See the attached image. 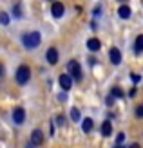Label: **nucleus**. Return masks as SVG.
<instances>
[{"label": "nucleus", "mask_w": 143, "mask_h": 148, "mask_svg": "<svg viewBox=\"0 0 143 148\" xmlns=\"http://www.w3.org/2000/svg\"><path fill=\"white\" fill-rule=\"evenodd\" d=\"M112 96H114V98H122V96H123V92H122V88H118V87H114V88H112Z\"/></svg>", "instance_id": "obj_18"}, {"label": "nucleus", "mask_w": 143, "mask_h": 148, "mask_svg": "<svg viewBox=\"0 0 143 148\" xmlns=\"http://www.w3.org/2000/svg\"><path fill=\"white\" fill-rule=\"evenodd\" d=\"M58 81H60V87H62L64 90H69L71 85H73V76H69V74H60Z\"/></svg>", "instance_id": "obj_4"}, {"label": "nucleus", "mask_w": 143, "mask_h": 148, "mask_svg": "<svg viewBox=\"0 0 143 148\" xmlns=\"http://www.w3.org/2000/svg\"><path fill=\"white\" fill-rule=\"evenodd\" d=\"M22 42H24V47H27V49H36V47L40 45V33H36V31L26 33L24 38H22Z\"/></svg>", "instance_id": "obj_1"}, {"label": "nucleus", "mask_w": 143, "mask_h": 148, "mask_svg": "<svg viewBox=\"0 0 143 148\" xmlns=\"http://www.w3.org/2000/svg\"><path fill=\"white\" fill-rule=\"evenodd\" d=\"M13 121L15 123H17V125H22V123H24L26 121V110L24 108H15L13 110Z\"/></svg>", "instance_id": "obj_5"}, {"label": "nucleus", "mask_w": 143, "mask_h": 148, "mask_svg": "<svg viewBox=\"0 0 143 148\" xmlns=\"http://www.w3.org/2000/svg\"><path fill=\"white\" fill-rule=\"evenodd\" d=\"M93 119H91V117H87V119H84V123H82V130H84L85 132V134H89V132H91L93 130Z\"/></svg>", "instance_id": "obj_13"}, {"label": "nucleus", "mask_w": 143, "mask_h": 148, "mask_svg": "<svg viewBox=\"0 0 143 148\" xmlns=\"http://www.w3.org/2000/svg\"><path fill=\"white\" fill-rule=\"evenodd\" d=\"M102 134H103L105 137H109V136L112 134V125H111V121H103V123H102Z\"/></svg>", "instance_id": "obj_12"}, {"label": "nucleus", "mask_w": 143, "mask_h": 148, "mask_svg": "<svg viewBox=\"0 0 143 148\" xmlns=\"http://www.w3.org/2000/svg\"><path fill=\"white\" fill-rule=\"evenodd\" d=\"M44 143V134H42V130H35L33 132V136H31V145L35 146H38Z\"/></svg>", "instance_id": "obj_8"}, {"label": "nucleus", "mask_w": 143, "mask_h": 148, "mask_svg": "<svg viewBox=\"0 0 143 148\" xmlns=\"http://www.w3.org/2000/svg\"><path fill=\"white\" fill-rule=\"evenodd\" d=\"M80 117H82V116H80V110H78V108H73V110H71V119L76 123V121H80Z\"/></svg>", "instance_id": "obj_15"}, {"label": "nucleus", "mask_w": 143, "mask_h": 148, "mask_svg": "<svg viewBox=\"0 0 143 148\" xmlns=\"http://www.w3.org/2000/svg\"><path fill=\"white\" fill-rule=\"evenodd\" d=\"M123 139H125L123 134H118V137H116V145H122V143H123Z\"/></svg>", "instance_id": "obj_21"}, {"label": "nucleus", "mask_w": 143, "mask_h": 148, "mask_svg": "<svg viewBox=\"0 0 143 148\" xmlns=\"http://www.w3.org/2000/svg\"><path fill=\"white\" fill-rule=\"evenodd\" d=\"M13 14L17 18H22V7H20V4H17V5L13 7Z\"/></svg>", "instance_id": "obj_16"}, {"label": "nucleus", "mask_w": 143, "mask_h": 148, "mask_svg": "<svg viewBox=\"0 0 143 148\" xmlns=\"http://www.w3.org/2000/svg\"><path fill=\"white\" fill-rule=\"evenodd\" d=\"M47 62H49L51 65L58 63V51H56L55 47H51V49L47 51Z\"/></svg>", "instance_id": "obj_9"}, {"label": "nucleus", "mask_w": 143, "mask_h": 148, "mask_svg": "<svg viewBox=\"0 0 143 148\" xmlns=\"http://www.w3.org/2000/svg\"><path fill=\"white\" fill-rule=\"evenodd\" d=\"M118 14H120V18H129L131 16V7L123 4V5H120V9H118Z\"/></svg>", "instance_id": "obj_11"}, {"label": "nucleus", "mask_w": 143, "mask_h": 148, "mask_svg": "<svg viewBox=\"0 0 143 148\" xmlns=\"http://www.w3.org/2000/svg\"><path fill=\"white\" fill-rule=\"evenodd\" d=\"M0 24H2V25L9 24V16H7V13H0Z\"/></svg>", "instance_id": "obj_17"}, {"label": "nucleus", "mask_w": 143, "mask_h": 148, "mask_svg": "<svg viewBox=\"0 0 143 148\" xmlns=\"http://www.w3.org/2000/svg\"><path fill=\"white\" fill-rule=\"evenodd\" d=\"M0 78H4V67L0 65Z\"/></svg>", "instance_id": "obj_24"}, {"label": "nucleus", "mask_w": 143, "mask_h": 148, "mask_svg": "<svg viewBox=\"0 0 143 148\" xmlns=\"http://www.w3.org/2000/svg\"><path fill=\"white\" fill-rule=\"evenodd\" d=\"M102 47V43H100V40L98 38H91V40H87V49L89 51H93V53H96L98 49Z\"/></svg>", "instance_id": "obj_10"}, {"label": "nucleus", "mask_w": 143, "mask_h": 148, "mask_svg": "<svg viewBox=\"0 0 143 148\" xmlns=\"http://www.w3.org/2000/svg\"><path fill=\"white\" fill-rule=\"evenodd\" d=\"M109 58H111V62L114 63V65H118V63H122V53L116 49V47H112L111 49V53H109Z\"/></svg>", "instance_id": "obj_7"}, {"label": "nucleus", "mask_w": 143, "mask_h": 148, "mask_svg": "<svg viewBox=\"0 0 143 148\" xmlns=\"http://www.w3.org/2000/svg\"><path fill=\"white\" fill-rule=\"evenodd\" d=\"M69 71H71V76L76 79V81L82 79V69H80V63L78 62H71L69 63Z\"/></svg>", "instance_id": "obj_3"}, {"label": "nucleus", "mask_w": 143, "mask_h": 148, "mask_svg": "<svg viewBox=\"0 0 143 148\" xmlns=\"http://www.w3.org/2000/svg\"><path fill=\"white\" fill-rule=\"evenodd\" d=\"M64 119H65V117H64L62 114H60V116H56V125H60V127H62V125H64Z\"/></svg>", "instance_id": "obj_20"}, {"label": "nucleus", "mask_w": 143, "mask_h": 148, "mask_svg": "<svg viewBox=\"0 0 143 148\" xmlns=\"http://www.w3.org/2000/svg\"><path fill=\"white\" fill-rule=\"evenodd\" d=\"M65 11V7L62 2H53V7H51V13H53V16L55 18H62V14Z\"/></svg>", "instance_id": "obj_6"}, {"label": "nucleus", "mask_w": 143, "mask_h": 148, "mask_svg": "<svg viewBox=\"0 0 143 148\" xmlns=\"http://www.w3.org/2000/svg\"><path fill=\"white\" fill-rule=\"evenodd\" d=\"M136 92H138V88H136V87H132L131 90H129V96H131V98H134V96H136Z\"/></svg>", "instance_id": "obj_22"}, {"label": "nucleus", "mask_w": 143, "mask_h": 148, "mask_svg": "<svg viewBox=\"0 0 143 148\" xmlns=\"http://www.w3.org/2000/svg\"><path fill=\"white\" fill-rule=\"evenodd\" d=\"M136 116L138 117H143V105H138L136 107Z\"/></svg>", "instance_id": "obj_19"}, {"label": "nucleus", "mask_w": 143, "mask_h": 148, "mask_svg": "<svg viewBox=\"0 0 143 148\" xmlns=\"http://www.w3.org/2000/svg\"><path fill=\"white\" fill-rule=\"evenodd\" d=\"M120 2H127V0H120Z\"/></svg>", "instance_id": "obj_25"}, {"label": "nucleus", "mask_w": 143, "mask_h": 148, "mask_svg": "<svg viewBox=\"0 0 143 148\" xmlns=\"http://www.w3.org/2000/svg\"><path fill=\"white\" fill-rule=\"evenodd\" d=\"M131 79H132V81H140L141 76H140V74H131Z\"/></svg>", "instance_id": "obj_23"}, {"label": "nucleus", "mask_w": 143, "mask_h": 148, "mask_svg": "<svg viewBox=\"0 0 143 148\" xmlns=\"http://www.w3.org/2000/svg\"><path fill=\"white\" fill-rule=\"evenodd\" d=\"M15 78H17V81H18L20 85H24V83H27V81H29V78H31V71H29L27 65H20Z\"/></svg>", "instance_id": "obj_2"}, {"label": "nucleus", "mask_w": 143, "mask_h": 148, "mask_svg": "<svg viewBox=\"0 0 143 148\" xmlns=\"http://www.w3.org/2000/svg\"><path fill=\"white\" fill-rule=\"evenodd\" d=\"M134 49H136V53H141L143 51V34H140L136 38V43H134Z\"/></svg>", "instance_id": "obj_14"}]
</instances>
